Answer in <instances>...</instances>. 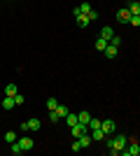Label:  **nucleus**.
<instances>
[{
  "instance_id": "15",
  "label": "nucleus",
  "mask_w": 140,
  "mask_h": 156,
  "mask_svg": "<svg viewBox=\"0 0 140 156\" xmlns=\"http://www.w3.org/2000/svg\"><path fill=\"white\" fill-rule=\"evenodd\" d=\"M93 47H96L98 51H105V47H107V40H105V37H98L96 42H93Z\"/></svg>"
},
{
  "instance_id": "4",
  "label": "nucleus",
  "mask_w": 140,
  "mask_h": 156,
  "mask_svg": "<svg viewBox=\"0 0 140 156\" xmlns=\"http://www.w3.org/2000/svg\"><path fill=\"white\" fill-rule=\"evenodd\" d=\"M138 154H140V144L138 142H131L128 147L121 149V156H138Z\"/></svg>"
},
{
  "instance_id": "1",
  "label": "nucleus",
  "mask_w": 140,
  "mask_h": 156,
  "mask_svg": "<svg viewBox=\"0 0 140 156\" xmlns=\"http://www.w3.org/2000/svg\"><path fill=\"white\" fill-rule=\"evenodd\" d=\"M107 149H110V154H121V149L126 147V135L124 133H114V135H107Z\"/></svg>"
},
{
  "instance_id": "31",
  "label": "nucleus",
  "mask_w": 140,
  "mask_h": 156,
  "mask_svg": "<svg viewBox=\"0 0 140 156\" xmlns=\"http://www.w3.org/2000/svg\"><path fill=\"white\" fill-rule=\"evenodd\" d=\"M138 2H140V0H138Z\"/></svg>"
},
{
  "instance_id": "10",
  "label": "nucleus",
  "mask_w": 140,
  "mask_h": 156,
  "mask_svg": "<svg viewBox=\"0 0 140 156\" xmlns=\"http://www.w3.org/2000/svg\"><path fill=\"white\" fill-rule=\"evenodd\" d=\"M114 35V30H112V26H103L100 28V37H105L107 42H110V37Z\"/></svg>"
},
{
  "instance_id": "12",
  "label": "nucleus",
  "mask_w": 140,
  "mask_h": 156,
  "mask_svg": "<svg viewBox=\"0 0 140 156\" xmlns=\"http://www.w3.org/2000/svg\"><path fill=\"white\" fill-rule=\"evenodd\" d=\"M89 23H91V19H89L87 14H80V16H77V26L80 28H87Z\"/></svg>"
},
{
  "instance_id": "11",
  "label": "nucleus",
  "mask_w": 140,
  "mask_h": 156,
  "mask_svg": "<svg viewBox=\"0 0 140 156\" xmlns=\"http://www.w3.org/2000/svg\"><path fill=\"white\" fill-rule=\"evenodd\" d=\"M77 121H80V119H77V114H75V112H68V117H66V124H68V128H73V126L77 124Z\"/></svg>"
},
{
  "instance_id": "24",
  "label": "nucleus",
  "mask_w": 140,
  "mask_h": 156,
  "mask_svg": "<svg viewBox=\"0 0 140 156\" xmlns=\"http://www.w3.org/2000/svg\"><path fill=\"white\" fill-rule=\"evenodd\" d=\"M121 42H124V40H121L119 35H112V37H110V44H114V47H121Z\"/></svg>"
},
{
  "instance_id": "20",
  "label": "nucleus",
  "mask_w": 140,
  "mask_h": 156,
  "mask_svg": "<svg viewBox=\"0 0 140 156\" xmlns=\"http://www.w3.org/2000/svg\"><path fill=\"white\" fill-rule=\"evenodd\" d=\"M56 112H59V117H61V119H66V117H68V112H70V110H68L66 105H61V103H59V107H56Z\"/></svg>"
},
{
  "instance_id": "17",
  "label": "nucleus",
  "mask_w": 140,
  "mask_h": 156,
  "mask_svg": "<svg viewBox=\"0 0 140 156\" xmlns=\"http://www.w3.org/2000/svg\"><path fill=\"white\" fill-rule=\"evenodd\" d=\"M9 149H12V154H14V156H19V154H23V149H21V144H19V140H16V142H12V144H9Z\"/></svg>"
},
{
  "instance_id": "19",
  "label": "nucleus",
  "mask_w": 140,
  "mask_h": 156,
  "mask_svg": "<svg viewBox=\"0 0 140 156\" xmlns=\"http://www.w3.org/2000/svg\"><path fill=\"white\" fill-rule=\"evenodd\" d=\"M40 126H42L40 119H31V121H28V128L31 130H40Z\"/></svg>"
},
{
  "instance_id": "9",
  "label": "nucleus",
  "mask_w": 140,
  "mask_h": 156,
  "mask_svg": "<svg viewBox=\"0 0 140 156\" xmlns=\"http://www.w3.org/2000/svg\"><path fill=\"white\" fill-rule=\"evenodd\" d=\"M105 133H103V128H96V130H91V140L93 142H100V140H105Z\"/></svg>"
},
{
  "instance_id": "22",
  "label": "nucleus",
  "mask_w": 140,
  "mask_h": 156,
  "mask_svg": "<svg viewBox=\"0 0 140 156\" xmlns=\"http://www.w3.org/2000/svg\"><path fill=\"white\" fill-rule=\"evenodd\" d=\"M56 107H59V100H56V98H49V100H47V110L54 112Z\"/></svg>"
},
{
  "instance_id": "27",
  "label": "nucleus",
  "mask_w": 140,
  "mask_h": 156,
  "mask_svg": "<svg viewBox=\"0 0 140 156\" xmlns=\"http://www.w3.org/2000/svg\"><path fill=\"white\" fill-rule=\"evenodd\" d=\"M80 9H82V14H89V12H91V5H89V2H82Z\"/></svg>"
},
{
  "instance_id": "13",
  "label": "nucleus",
  "mask_w": 140,
  "mask_h": 156,
  "mask_svg": "<svg viewBox=\"0 0 140 156\" xmlns=\"http://www.w3.org/2000/svg\"><path fill=\"white\" fill-rule=\"evenodd\" d=\"M14 98L12 96H5V100H2V110H14Z\"/></svg>"
},
{
  "instance_id": "30",
  "label": "nucleus",
  "mask_w": 140,
  "mask_h": 156,
  "mask_svg": "<svg viewBox=\"0 0 140 156\" xmlns=\"http://www.w3.org/2000/svg\"><path fill=\"white\" fill-rule=\"evenodd\" d=\"M19 130H23V133H26V130H31V128H28V121H23V124L19 126Z\"/></svg>"
},
{
  "instance_id": "26",
  "label": "nucleus",
  "mask_w": 140,
  "mask_h": 156,
  "mask_svg": "<svg viewBox=\"0 0 140 156\" xmlns=\"http://www.w3.org/2000/svg\"><path fill=\"white\" fill-rule=\"evenodd\" d=\"M128 23H131V26H140V14H133V16H131V21H128Z\"/></svg>"
},
{
  "instance_id": "6",
  "label": "nucleus",
  "mask_w": 140,
  "mask_h": 156,
  "mask_svg": "<svg viewBox=\"0 0 140 156\" xmlns=\"http://www.w3.org/2000/svg\"><path fill=\"white\" fill-rule=\"evenodd\" d=\"M131 16H133V14L128 12V7H126V9H119V12H117V21H119V23H128V21H131Z\"/></svg>"
},
{
  "instance_id": "8",
  "label": "nucleus",
  "mask_w": 140,
  "mask_h": 156,
  "mask_svg": "<svg viewBox=\"0 0 140 156\" xmlns=\"http://www.w3.org/2000/svg\"><path fill=\"white\" fill-rule=\"evenodd\" d=\"M19 144H21V149H23V151H31V149H33V137H28V135L19 137Z\"/></svg>"
},
{
  "instance_id": "28",
  "label": "nucleus",
  "mask_w": 140,
  "mask_h": 156,
  "mask_svg": "<svg viewBox=\"0 0 140 156\" xmlns=\"http://www.w3.org/2000/svg\"><path fill=\"white\" fill-rule=\"evenodd\" d=\"M14 103H16V105H23V103H26V98L21 96V93H16V96H14Z\"/></svg>"
},
{
  "instance_id": "16",
  "label": "nucleus",
  "mask_w": 140,
  "mask_h": 156,
  "mask_svg": "<svg viewBox=\"0 0 140 156\" xmlns=\"http://www.w3.org/2000/svg\"><path fill=\"white\" fill-rule=\"evenodd\" d=\"M16 93H19V89H16V84H7L5 86V96H16Z\"/></svg>"
},
{
  "instance_id": "5",
  "label": "nucleus",
  "mask_w": 140,
  "mask_h": 156,
  "mask_svg": "<svg viewBox=\"0 0 140 156\" xmlns=\"http://www.w3.org/2000/svg\"><path fill=\"white\" fill-rule=\"evenodd\" d=\"M75 140L80 142V147H82V149H89V147H91V142H93L89 133H84V135H80V137H75Z\"/></svg>"
},
{
  "instance_id": "3",
  "label": "nucleus",
  "mask_w": 140,
  "mask_h": 156,
  "mask_svg": "<svg viewBox=\"0 0 140 156\" xmlns=\"http://www.w3.org/2000/svg\"><path fill=\"white\" fill-rule=\"evenodd\" d=\"M100 128L105 135H114V130H117V124H114L112 119H105V121H100Z\"/></svg>"
},
{
  "instance_id": "25",
  "label": "nucleus",
  "mask_w": 140,
  "mask_h": 156,
  "mask_svg": "<svg viewBox=\"0 0 140 156\" xmlns=\"http://www.w3.org/2000/svg\"><path fill=\"white\" fill-rule=\"evenodd\" d=\"M49 119H52V124L61 121V117H59V112H56V110H54V112H49Z\"/></svg>"
},
{
  "instance_id": "18",
  "label": "nucleus",
  "mask_w": 140,
  "mask_h": 156,
  "mask_svg": "<svg viewBox=\"0 0 140 156\" xmlns=\"http://www.w3.org/2000/svg\"><path fill=\"white\" fill-rule=\"evenodd\" d=\"M77 119H80L82 124H89V121H91V114H89V112H77Z\"/></svg>"
},
{
  "instance_id": "2",
  "label": "nucleus",
  "mask_w": 140,
  "mask_h": 156,
  "mask_svg": "<svg viewBox=\"0 0 140 156\" xmlns=\"http://www.w3.org/2000/svg\"><path fill=\"white\" fill-rule=\"evenodd\" d=\"M84 133H89V124H82V121H77V124L70 128V135L73 137H80V135H84Z\"/></svg>"
},
{
  "instance_id": "29",
  "label": "nucleus",
  "mask_w": 140,
  "mask_h": 156,
  "mask_svg": "<svg viewBox=\"0 0 140 156\" xmlns=\"http://www.w3.org/2000/svg\"><path fill=\"white\" fill-rule=\"evenodd\" d=\"M70 149H73V151H82V147H80V142H77V140H75V142L70 144Z\"/></svg>"
},
{
  "instance_id": "14",
  "label": "nucleus",
  "mask_w": 140,
  "mask_h": 156,
  "mask_svg": "<svg viewBox=\"0 0 140 156\" xmlns=\"http://www.w3.org/2000/svg\"><path fill=\"white\" fill-rule=\"evenodd\" d=\"M16 140H19V135H16V133H14V130H7V133H5V142H7V144H12V142H16Z\"/></svg>"
},
{
  "instance_id": "21",
  "label": "nucleus",
  "mask_w": 140,
  "mask_h": 156,
  "mask_svg": "<svg viewBox=\"0 0 140 156\" xmlns=\"http://www.w3.org/2000/svg\"><path fill=\"white\" fill-rule=\"evenodd\" d=\"M128 12H131V14H140V2H138V0H133V2L128 5Z\"/></svg>"
},
{
  "instance_id": "7",
  "label": "nucleus",
  "mask_w": 140,
  "mask_h": 156,
  "mask_svg": "<svg viewBox=\"0 0 140 156\" xmlns=\"http://www.w3.org/2000/svg\"><path fill=\"white\" fill-rule=\"evenodd\" d=\"M107 56V58H117V56H119V47H114V44H110V42H107V47H105V51H103Z\"/></svg>"
},
{
  "instance_id": "23",
  "label": "nucleus",
  "mask_w": 140,
  "mask_h": 156,
  "mask_svg": "<svg viewBox=\"0 0 140 156\" xmlns=\"http://www.w3.org/2000/svg\"><path fill=\"white\" fill-rule=\"evenodd\" d=\"M96 128H100V119L91 117V121H89V130H96Z\"/></svg>"
}]
</instances>
